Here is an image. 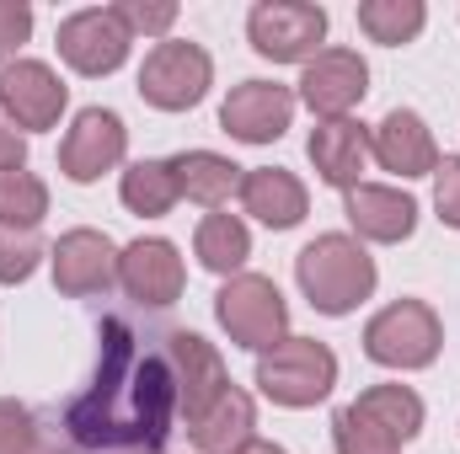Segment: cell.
<instances>
[{
	"instance_id": "3",
	"label": "cell",
	"mask_w": 460,
	"mask_h": 454,
	"mask_svg": "<svg viewBox=\"0 0 460 454\" xmlns=\"http://www.w3.org/2000/svg\"><path fill=\"white\" fill-rule=\"evenodd\" d=\"M257 385L279 406H316L338 385V353L316 337H284L257 358Z\"/></svg>"
},
{
	"instance_id": "32",
	"label": "cell",
	"mask_w": 460,
	"mask_h": 454,
	"mask_svg": "<svg viewBox=\"0 0 460 454\" xmlns=\"http://www.w3.org/2000/svg\"><path fill=\"white\" fill-rule=\"evenodd\" d=\"M27 32H32V5L0 0V59H5V65H11V54L27 43Z\"/></svg>"
},
{
	"instance_id": "34",
	"label": "cell",
	"mask_w": 460,
	"mask_h": 454,
	"mask_svg": "<svg viewBox=\"0 0 460 454\" xmlns=\"http://www.w3.org/2000/svg\"><path fill=\"white\" fill-rule=\"evenodd\" d=\"M235 454H284V450H279V444H268V439H252L246 450H235Z\"/></svg>"
},
{
	"instance_id": "29",
	"label": "cell",
	"mask_w": 460,
	"mask_h": 454,
	"mask_svg": "<svg viewBox=\"0 0 460 454\" xmlns=\"http://www.w3.org/2000/svg\"><path fill=\"white\" fill-rule=\"evenodd\" d=\"M332 439H338V454H402L396 439H385L369 417H358L353 406H343L332 417Z\"/></svg>"
},
{
	"instance_id": "8",
	"label": "cell",
	"mask_w": 460,
	"mask_h": 454,
	"mask_svg": "<svg viewBox=\"0 0 460 454\" xmlns=\"http://www.w3.org/2000/svg\"><path fill=\"white\" fill-rule=\"evenodd\" d=\"M128 27L118 22L113 5H92V11H75L59 22V54L70 70L81 75H113L118 65L128 59Z\"/></svg>"
},
{
	"instance_id": "12",
	"label": "cell",
	"mask_w": 460,
	"mask_h": 454,
	"mask_svg": "<svg viewBox=\"0 0 460 454\" xmlns=\"http://www.w3.org/2000/svg\"><path fill=\"white\" fill-rule=\"evenodd\" d=\"M166 358L177 374V412L188 423H199L220 396H226V363L199 332H166Z\"/></svg>"
},
{
	"instance_id": "19",
	"label": "cell",
	"mask_w": 460,
	"mask_h": 454,
	"mask_svg": "<svg viewBox=\"0 0 460 454\" xmlns=\"http://www.w3.org/2000/svg\"><path fill=\"white\" fill-rule=\"evenodd\" d=\"M241 209L252 220H262L268 230H289L305 220V188L295 171H279V166H257L241 177Z\"/></svg>"
},
{
	"instance_id": "20",
	"label": "cell",
	"mask_w": 460,
	"mask_h": 454,
	"mask_svg": "<svg viewBox=\"0 0 460 454\" xmlns=\"http://www.w3.org/2000/svg\"><path fill=\"white\" fill-rule=\"evenodd\" d=\"M188 433H193L199 454H235L257 439V406H252L246 390L226 385V396H220L199 423H188Z\"/></svg>"
},
{
	"instance_id": "2",
	"label": "cell",
	"mask_w": 460,
	"mask_h": 454,
	"mask_svg": "<svg viewBox=\"0 0 460 454\" xmlns=\"http://www.w3.org/2000/svg\"><path fill=\"white\" fill-rule=\"evenodd\" d=\"M295 278L322 316H348L375 294L380 273H375V257L358 246V235H316L295 257Z\"/></svg>"
},
{
	"instance_id": "31",
	"label": "cell",
	"mask_w": 460,
	"mask_h": 454,
	"mask_svg": "<svg viewBox=\"0 0 460 454\" xmlns=\"http://www.w3.org/2000/svg\"><path fill=\"white\" fill-rule=\"evenodd\" d=\"M434 209L450 230H460V155H445L434 166Z\"/></svg>"
},
{
	"instance_id": "33",
	"label": "cell",
	"mask_w": 460,
	"mask_h": 454,
	"mask_svg": "<svg viewBox=\"0 0 460 454\" xmlns=\"http://www.w3.org/2000/svg\"><path fill=\"white\" fill-rule=\"evenodd\" d=\"M27 161V134L5 118V108H0V171H16Z\"/></svg>"
},
{
	"instance_id": "15",
	"label": "cell",
	"mask_w": 460,
	"mask_h": 454,
	"mask_svg": "<svg viewBox=\"0 0 460 454\" xmlns=\"http://www.w3.org/2000/svg\"><path fill=\"white\" fill-rule=\"evenodd\" d=\"M54 284H59V294H75V300L108 294L118 284L113 240L102 230H70V235H59V246H54Z\"/></svg>"
},
{
	"instance_id": "4",
	"label": "cell",
	"mask_w": 460,
	"mask_h": 454,
	"mask_svg": "<svg viewBox=\"0 0 460 454\" xmlns=\"http://www.w3.org/2000/svg\"><path fill=\"white\" fill-rule=\"evenodd\" d=\"M215 316H220V327L230 332V342H241L252 353L279 347L284 332H289V305H284L279 284L262 278V273H235V278H226V289L215 294Z\"/></svg>"
},
{
	"instance_id": "21",
	"label": "cell",
	"mask_w": 460,
	"mask_h": 454,
	"mask_svg": "<svg viewBox=\"0 0 460 454\" xmlns=\"http://www.w3.org/2000/svg\"><path fill=\"white\" fill-rule=\"evenodd\" d=\"M172 171H177V193L204 209H220L230 193H241V166L215 150H182L172 155Z\"/></svg>"
},
{
	"instance_id": "22",
	"label": "cell",
	"mask_w": 460,
	"mask_h": 454,
	"mask_svg": "<svg viewBox=\"0 0 460 454\" xmlns=\"http://www.w3.org/2000/svg\"><path fill=\"white\" fill-rule=\"evenodd\" d=\"M0 454H81L65 423L27 412L22 401H0Z\"/></svg>"
},
{
	"instance_id": "28",
	"label": "cell",
	"mask_w": 460,
	"mask_h": 454,
	"mask_svg": "<svg viewBox=\"0 0 460 454\" xmlns=\"http://www.w3.org/2000/svg\"><path fill=\"white\" fill-rule=\"evenodd\" d=\"M38 257H43V240H38V230H27V225H0V284H22V278H32Z\"/></svg>"
},
{
	"instance_id": "5",
	"label": "cell",
	"mask_w": 460,
	"mask_h": 454,
	"mask_svg": "<svg viewBox=\"0 0 460 454\" xmlns=\"http://www.w3.org/2000/svg\"><path fill=\"white\" fill-rule=\"evenodd\" d=\"M209 81H215V59H209L199 43H188V38L155 43V48L145 54V65H139V97H145L150 108H161V113H188V108H199L204 92H209Z\"/></svg>"
},
{
	"instance_id": "24",
	"label": "cell",
	"mask_w": 460,
	"mask_h": 454,
	"mask_svg": "<svg viewBox=\"0 0 460 454\" xmlns=\"http://www.w3.org/2000/svg\"><path fill=\"white\" fill-rule=\"evenodd\" d=\"M123 204H128V214H145V220H161V214H172V204L182 198L177 193V171H172V161H134L128 171H123Z\"/></svg>"
},
{
	"instance_id": "27",
	"label": "cell",
	"mask_w": 460,
	"mask_h": 454,
	"mask_svg": "<svg viewBox=\"0 0 460 454\" xmlns=\"http://www.w3.org/2000/svg\"><path fill=\"white\" fill-rule=\"evenodd\" d=\"M49 214V188L32 171H0V225H27L38 230V220Z\"/></svg>"
},
{
	"instance_id": "1",
	"label": "cell",
	"mask_w": 460,
	"mask_h": 454,
	"mask_svg": "<svg viewBox=\"0 0 460 454\" xmlns=\"http://www.w3.org/2000/svg\"><path fill=\"white\" fill-rule=\"evenodd\" d=\"M92 385L65 406V433L81 454H150L166 444L177 417V374L166 342L134 332L123 316H108L97 332Z\"/></svg>"
},
{
	"instance_id": "18",
	"label": "cell",
	"mask_w": 460,
	"mask_h": 454,
	"mask_svg": "<svg viewBox=\"0 0 460 454\" xmlns=\"http://www.w3.org/2000/svg\"><path fill=\"white\" fill-rule=\"evenodd\" d=\"M305 150H311V166H316V177L327 188L353 193L358 177H364V161H369V134L353 118H332V123H316Z\"/></svg>"
},
{
	"instance_id": "16",
	"label": "cell",
	"mask_w": 460,
	"mask_h": 454,
	"mask_svg": "<svg viewBox=\"0 0 460 454\" xmlns=\"http://www.w3.org/2000/svg\"><path fill=\"white\" fill-rule=\"evenodd\" d=\"M369 155H375L385 171H396V177H429V171L439 166L434 134H429V123L412 113V108H396V113H385L375 123Z\"/></svg>"
},
{
	"instance_id": "26",
	"label": "cell",
	"mask_w": 460,
	"mask_h": 454,
	"mask_svg": "<svg viewBox=\"0 0 460 454\" xmlns=\"http://www.w3.org/2000/svg\"><path fill=\"white\" fill-rule=\"evenodd\" d=\"M423 22H429L423 0H364L358 5V27L369 32V43H385V48L412 43L423 32Z\"/></svg>"
},
{
	"instance_id": "14",
	"label": "cell",
	"mask_w": 460,
	"mask_h": 454,
	"mask_svg": "<svg viewBox=\"0 0 460 454\" xmlns=\"http://www.w3.org/2000/svg\"><path fill=\"white\" fill-rule=\"evenodd\" d=\"M0 108L16 128H54L65 113V86L38 59H11L0 70Z\"/></svg>"
},
{
	"instance_id": "11",
	"label": "cell",
	"mask_w": 460,
	"mask_h": 454,
	"mask_svg": "<svg viewBox=\"0 0 460 454\" xmlns=\"http://www.w3.org/2000/svg\"><path fill=\"white\" fill-rule=\"evenodd\" d=\"M118 284H123L128 300H139V305H150V310H166V305H177L188 273H182L177 246L150 235V240H134V246L118 251Z\"/></svg>"
},
{
	"instance_id": "7",
	"label": "cell",
	"mask_w": 460,
	"mask_h": 454,
	"mask_svg": "<svg viewBox=\"0 0 460 454\" xmlns=\"http://www.w3.org/2000/svg\"><path fill=\"white\" fill-rule=\"evenodd\" d=\"M445 327L423 300H396L364 327V353L385 369H429L439 358Z\"/></svg>"
},
{
	"instance_id": "23",
	"label": "cell",
	"mask_w": 460,
	"mask_h": 454,
	"mask_svg": "<svg viewBox=\"0 0 460 454\" xmlns=\"http://www.w3.org/2000/svg\"><path fill=\"white\" fill-rule=\"evenodd\" d=\"M353 412L369 417V423H375L385 439H396V444H407V439L423 428V396L407 390V385H369V390L353 401Z\"/></svg>"
},
{
	"instance_id": "10",
	"label": "cell",
	"mask_w": 460,
	"mask_h": 454,
	"mask_svg": "<svg viewBox=\"0 0 460 454\" xmlns=\"http://www.w3.org/2000/svg\"><path fill=\"white\" fill-rule=\"evenodd\" d=\"M128 150V128L123 118L108 113V108H86V113L70 123L65 144H59V171L70 182H97L102 171H113Z\"/></svg>"
},
{
	"instance_id": "13",
	"label": "cell",
	"mask_w": 460,
	"mask_h": 454,
	"mask_svg": "<svg viewBox=\"0 0 460 454\" xmlns=\"http://www.w3.org/2000/svg\"><path fill=\"white\" fill-rule=\"evenodd\" d=\"M289 118H295V92L279 81H241L220 108L226 134L241 144H273L289 128Z\"/></svg>"
},
{
	"instance_id": "6",
	"label": "cell",
	"mask_w": 460,
	"mask_h": 454,
	"mask_svg": "<svg viewBox=\"0 0 460 454\" xmlns=\"http://www.w3.org/2000/svg\"><path fill=\"white\" fill-rule=\"evenodd\" d=\"M246 38L273 65H311L327 38V11L311 0H262L246 16Z\"/></svg>"
},
{
	"instance_id": "30",
	"label": "cell",
	"mask_w": 460,
	"mask_h": 454,
	"mask_svg": "<svg viewBox=\"0 0 460 454\" xmlns=\"http://www.w3.org/2000/svg\"><path fill=\"white\" fill-rule=\"evenodd\" d=\"M113 11H118V22L128 27V38H134V32H145V38H166L172 22H177V5H172V0H118Z\"/></svg>"
},
{
	"instance_id": "25",
	"label": "cell",
	"mask_w": 460,
	"mask_h": 454,
	"mask_svg": "<svg viewBox=\"0 0 460 454\" xmlns=\"http://www.w3.org/2000/svg\"><path fill=\"white\" fill-rule=\"evenodd\" d=\"M193 251H199V262H204L209 273L235 278L241 262L252 257V235H246V225H241L235 214H204V220H199V235H193Z\"/></svg>"
},
{
	"instance_id": "9",
	"label": "cell",
	"mask_w": 460,
	"mask_h": 454,
	"mask_svg": "<svg viewBox=\"0 0 460 454\" xmlns=\"http://www.w3.org/2000/svg\"><path fill=\"white\" fill-rule=\"evenodd\" d=\"M364 92H369V65L353 48H322L305 65V75H300V102L322 118V123L348 118L364 102Z\"/></svg>"
},
{
	"instance_id": "17",
	"label": "cell",
	"mask_w": 460,
	"mask_h": 454,
	"mask_svg": "<svg viewBox=\"0 0 460 454\" xmlns=\"http://www.w3.org/2000/svg\"><path fill=\"white\" fill-rule=\"evenodd\" d=\"M348 225L358 230V240H380L396 246L418 230V204L402 188H380V182H358L348 193Z\"/></svg>"
}]
</instances>
